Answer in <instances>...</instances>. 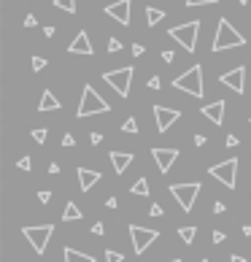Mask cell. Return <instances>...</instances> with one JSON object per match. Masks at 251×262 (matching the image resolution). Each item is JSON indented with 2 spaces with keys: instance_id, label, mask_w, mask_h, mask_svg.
I'll return each mask as SVG.
<instances>
[{
  "instance_id": "obj_33",
  "label": "cell",
  "mask_w": 251,
  "mask_h": 262,
  "mask_svg": "<svg viewBox=\"0 0 251 262\" xmlns=\"http://www.w3.org/2000/svg\"><path fill=\"white\" fill-rule=\"evenodd\" d=\"M62 146H76V138H73L70 133H65L62 135Z\"/></svg>"
},
{
  "instance_id": "obj_10",
  "label": "cell",
  "mask_w": 251,
  "mask_h": 262,
  "mask_svg": "<svg viewBox=\"0 0 251 262\" xmlns=\"http://www.w3.org/2000/svg\"><path fill=\"white\" fill-rule=\"evenodd\" d=\"M219 81H222L224 87H230L232 92L243 95L246 92V68H243V65H238V68L227 70V73H222V76H219Z\"/></svg>"
},
{
  "instance_id": "obj_45",
  "label": "cell",
  "mask_w": 251,
  "mask_h": 262,
  "mask_svg": "<svg viewBox=\"0 0 251 262\" xmlns=\"http://www.w3.org/2000/svg\"><path fill=\"white\" fill-rule=\"evenodd\" d=\"M227 146H238V138H235V135H227Z\"/></svg>"
},
{
  "instance_id": "obj_13",
  "label": "cell",
  "mask_w": 251,
  "mask_h": 262,
  "mask_svg": "<svg viewBox=\"0 0 251 262\" xmlns=\"http://www.w3.org/2000/svg\"><path fill=\"white\" fill-rule=\"evenodd\" d=\"M130 8H133V0H116V3H111V6H105V14L127 27L130 24Z\"/></svg>"
},
{
  "instance_id": "obj_41",
  "label": "cell",
  "mask_w": 251,
  "mask_h": 262,
  "mask_svg": "<svg viewBox=\"0 0 251 262\" xmlns=\"http://www.w3.org/2000/svg\"><path fill=\"white\" fill-rule=\"evenodd\" d=\"M143 52H146V49L140 46V43H135V46H133V54H135V57H140V54H143Z\"/></svg>"
},
{
  "instance_id": "obj_1",
  "label": "cell",
  "mask_w": 251,
  "mask_h": 262,
  "mask_svg": "<svg viewBox=\"0 0 251 262\" xmlns=\"http://www.w3.org/2000/svg\"><path fill=\"white\" fill-rule=\"evenodd\" d=\"M235 46H246V38L230 24V19H219L211 49H213V52H224V49H235Z\"/></svg>"
},
{
  "instance_id": "obj_22",
  "label": "cell",
  "mask_w": 251,
  "mask_h": 262,
  "mask_svg": "<svg viewBox=\"0 0 251 262\" xmlns=\"http://www.w3.org/2000/svg\"><path fill=\"white\" fill-rule=\"evenodd\" d=\"M133 195H138V198H146V195H152V189H149V181L146 179H138L133 184V189H130Z\"/></svg>"
},
{
  "instance_id": "obj_36",
  "label": "cell",
  "mask_w": 251,
  "mask_h": 262,
  "mask_svg": "<svg viewBox=\"0 0 251 262\" xmlns=\"http://www.w3.org/2000/svg\"><path fill=\"white\" fill-rule=\"evenodd\" d=\"M146 84H149V89H159V84H162V81H159V76H152Z\"/></svg>"
},
{
  "instance_id": "obj_12",
  "label": "cell",
  "mask_w": 251,
  "mask_h": 262,
  "mask_svg": "<svg viewBox=\"0 0 251 262\" xmlns=\"http://www.w3.org/2000/svg\"><path fill=\"white\" fill-rule=\"evenodd\" d=\"M152 157H154V162H157L159 173H168V170L173 168V162L178 160V149H165V146H154V149H152Z\"/></svg>"
},
{
  "instance_id": "obj_48",
  "label": "cell",
  "mask_w": 251,
  "mask_h": 262,
  "mask_svg": "<svg viewBox=\"0 0 251 262\" xmlns=\"http://www.w3.org/2000/svg\"><path fill=\"white\" fill-rule=\"evenodd\" d=\"M238 3H240V6H246V3H249V0H238Z\"/></svg>"
},
{
  "instance_id": "obj_24",
  "label": "cell",
  "mask_w": 251,
  "mask_h": 262,
  "mask_svg": "<svg viewBox=\"0 0 251 262\" xmlns=\"http://www.w3.org/2000/svg\"><path fill=\"white\" fill-rule=\"evenodd\" d=\"M54 6L68 11V14H76V0H54Z\"/></svg>"
},
{
  "instance_id": "obj_38",
  "label": "cell",
  "mask_w": 251,
  "mask_h": 262,
  "mask_svg": "<svg viewBox=\"0 0 251 262\" xmlns=\"http://www.w3.org/2000/svg\"><path fill=\"white\" fill-rule=\"evenodd\" d=\"M224 211H227V205H224L222 200H216V203H213V214H224Z\"/></svg>"
},
{
  "instance_id": "obj_16",
  "label": "cell",
  "mask_w": 251,
  "mask_h": 262,
  "mask_svg": "<svg viewBox=\"0 0 251 262\" xmlns=\"http://www.w3.org/2000/svg\"><path fill=\"white\" fill-rule=\"evenodd\" d=\"M76 176H78V186H81V192H89V189L100 181V173H97V170H89V168H78Z\"/></svg>"
},
{
  "instance_id": "obj_50",
  "label": "cell",
  "mask_w": 251,
  "mask_h": 262,
  "mask_svg": "<svg viewBox=\"0 0 251 262\" xmlns=\"http://www.w3.org/2000/svg\"><path fill=\"white\" fill-rule=\"evenodd\" d=\"M200 262H208V260H200Z\"/></svg>"
},
{
  "instance_id": "obj_5",
  "label": "cell",
  "mask_w": 251,
  "mask_h": 262,
  "mask_svg": "<svg viewBox=\"0 0 251 262\" xmlns=\"http://www.w3.org/2000/svg\"><path fill=\"white\" fill-rule=\"evenodd\" d=\"M133 76H135L133 65H127V68H119V70H105L103 81L108 84V87L116 89L119 98H127V95H130V84H133Z\"/></svg>"
},
{
  "instance_id": "obj_4",
  "label": "cell",
  "mask_w": 251,
  "mask_h": 262,
  "mask_svg": "<svg viewBox=\"0 0 251 262\" xmlns=\"http://www.w3.org/2000/svg\"><path fill=\"white\" fill-rule=\"evenodd\" d=\"M168 35L173 41H178L187 52H194L197 49V35H200V22H187V24H175V27L168 30Z\"/></svg>"
},
{
  "instance_id": "obj_27",
  "label": "cell",
  "mask_w": 251,
  "mask_h": 262,
  "mask_svg": "<svg viewBox=\"0 0 251 262\" xmlns=\"http://www.w3.org/2000/svg\"><path fill=\"white\" fill-rule=\"evenodd\" d=\"M124 254H119V251H105V262H122Z\"/></svg>"
},
{
  "instance_id": "obj_17",
  "label": "cell",
  "mask_w": 251,
  "mask_h": 262,
  "mask_svg": "<svg viewBox=\"0 0 251 262\" xmlns=\"http://www.w3.org/2000/svg\"><path fill=\"white\" fill-rule=\"evenodd\" d=\"M108 157H111V165H114V170H116V173H124V170L130 168V162L135 160L133 152H116V149H114Z\"/></svg>"
},
{
  "instance_id": "obj_40",
  "label": "cell",
  "mask_w": 251,
  "mask_h": 262,
  "mask_svg": "<svg viewBox=\"0 0 251 262\" xmlns=\"http://www.w3.org/2000/svg\"><path fill=\"white\" fill-rule=\"evenodd\" d=\"M116 205H119L116 198H108V200H105V208H116Z\"/></svg>"
},
{
  "instance_id": "obj_44",
  "label": "cell",
  "mask_w": 251,
  "mask_h": 262,
  "mask_svg": "<svg viewBox=\"0 0 251 262\" xmlns=\"http://www.w3.org/2000/svg\"><path fill=\"white\" fill-rule=\"evenodd\" d=\"M49 173L57 176V173H59V165H57V162H52V165H49Z\"/></svg>"
},
{
  "instance_id": "obj_3",
  "label": "cell",
  "mask_w": 251,
  "mask_h": 262,
  "mask_svg": "<svg viewBox=\"0 0 251 262\" xmlns=\"http://www.w3.org/2000/svg\"><path fill=\"white\" fill-rule=\"evenodd\" d=\"M105 111H111V105L105 103V100L87 84V87H84V92H81V103H78L76 117L84 119V117H95V114H105Z\"/></svg>"
},
{
  "instance_id": "obj_39",
  "label": "cell",
  "mask_w": 251,
  "mask_h": 262,
  "mask_svg": "<svg viewBox=\"0 0 251 262\" xmlns=\"http://www.w3.org/2000/svg\"><path fill=\"white\" fill-rule=\"evenodd\" d=\"M92 233L95 235H103V222H95V224H92Z\"/></svg>"
},
{
  "instance_id": "obj_32",
  "label": "cell",
  "mask_w": 251,
  "mask_h": 262,
  "mask_svg": "<svg viewBox=\"0 0 251 262\" xmlns=\"http://www.w3.org/2000/svg\"><path fill=\"white\" fill-rule=\"evenodd\" d=\"M38 200H41V203H49V200H52V192H49V189H41V192H38Z\"/></svg>"
},
{
  "instance_id": "obj_31",
  "label": "cell",
  "mask_w": 251,
  "mask_h": 262,
  "mask_svg": "<svg viewBox=\"0 0 251 262\" xmlns=\"http://www.w3.org/2000/svg\"><path fill=\"white\" fill-rule=\"evenodd\" d=\"M149 214H152V216H162L165 211H162V205H159V203H152V208H149Z\"/></svg>"
},
{
  "instance_id": "obj_23",
  "label": "cell",
  "mask_w": 251,
  "mask_h": 262,
  "mask_svg": "<svg viewBox=\"0 0 251 262\" xmlns=\"http://www.w3.org/2000/svg\"><path fill=\"white\" fill-rule=\"evenodd\" d=\"M178 235H181L184 243H194V235H197V227H181L178 230Z\"/></svg>"
},
{
  "instance_id": "obj_30",
  "label": "cell",
  "mask_w": 251,
  "mask_h": 262,
  "mask_svg": "<svg viewBox=\"0 0 251 262\" xmlns=\"http://www.w3.org/2000/svg\"><path fill=\"white\" fill-rule=\"evenodd\" d=\"M43 68H46V60H43V57H33V70H35V73L43 70Z\"/></svg>"
},
{
  "instance_id": "obj_18",
  "label": "cell",
  "mask_w": 251,
  "mask_h": 262,
  "mask_svg": "<svg viewBox=\"0 0 251 262\" xmlns=\"http://www.w3.org/2000/svg\"><path fill=\"white\" fill-rule=\"evenodd\" d=\"M59 108V100L54 98V92H49V89H43L41 95V103H38V111H57Z\"/></svg>"
},
{
  "instance_id": "obj_43",
  "label": "cell",
  "mask_w": 251,
  "mask_h": 262,
  "mask_svg": "<svg viewBox=\"0 0 251 262\" xmlns=\"http://www.w3.org/2000/svg\"><path fill=\"white\" fill-rule=\"evenodd\" d=\"M89 141H92V143H100V141H103V135H100V133H92V135H89Z\"/></svg>"
},
{
  "instance_id": "obj_15",
  "label": "cell",
  "mask_w": 251,
  "mask_h": 262,
  "mask_svg": "<svg viewBox=\"0 0 251 262\" xmlns=\"http://www.w3.org/2000/svg\"><path fill=\"white\" fill-rule=\"evenodd\" d=\"M68 52L70 54H87V57L95 52V49H92V41H89V35L84 33V30L76 35V38H73V43L68 46Z\"/></svg>"
},
{
  "instance_id": "obj_28",
  "label": "cell",
  "mask_w": 251,
  "mask_h": 262,
  "mask_svg": "<svg viewBox=\"0 0 251 262\" xmlns=\"http://www.w3.org/2000/svg\"><path fill=\"white\" fill-rule=\"evenodd\" d=\"M108 52H122V41L119 38H108Z\"/></svg>"
},
{
  "instance_id": "obj_49",
  "label": "cell",
  "mask_w": 251,
  "mask_h": 262,
  "mask_svg": "<svg viewBox=\"0 0 251 262\" xmlns=\"http://www.w3.org/2000/svg\"><path fill=\"white\" fill-rule=\"evenodd\" d=\"M170 262H181V260H170Z\"/></svg>"
},
{
  "instance_id": "obj_21",
  "label": "cell",
  "mask_w": 251,
  "mask_h": 262,
  "mask_svg": "<svg viewBox=\"0 0 251 262\" xmlns=\"http://www.w3.org/2000/svg\"><path fill=\"white\" fill-rule=\"evenodd\" d=\"M162 19H165V11H162V8H152V6L146 8V22H149V27H154V24H159Z\"/></svg>"
},
{
  "instance_id": "obj_2",
  "label": "cell",
  "mask_w": 251,
  "mask_h": 262,
  "mask_svg": "<svg viewBox=\"0 0 251 262\" xmlns=\"http://www.w3.org/2000/svg\"><path fill=\"white\" fill-rule=\"evenodd\" d=\"M173 87L181 89V92H187V95H194V98H203V95H205V87H203V68H200V65H192L187 73H181V76L175 79Z\"/></svg>"
},
{
  "instance_id": "obj_19",
  "label": "cell",
  "mask_w": 251,
  "mask_h": 262,
  "mask_svg": "<svg viewBox=\"0 0 251 262\" xmlns=\"http://www.w3.org/2000/svg\"><path fill=\"white\" fill-rule=\"evenodd\" d=\"M62 254H65V262H95V257H92V254H81V251L70 249V246H65Z\"/></svg>"
},
{
  "instance_id": "obj_37",
  "label": "cell",
  "mask_w": 251,
  "mask_h": 262,
  "mask_svg": "<svg viewBox=\"0 0 251 262\" xmlns=\"http://www.w3.org/2000/svg\"><path fill=\"white\" fill-rule=\"evenodd\" d=\"M35 24H38V19H35L33 14H27V17H24V27H35Z\"/></svg>"
},
{
  "instance_id": "obj_26",
  "label": "cell",
  "mask_w": 251,
  "mask_h": 262,
  "mask_svg": "<svg viewBox=\"0 0 251 262\" xmlns=\"http://www.w3.org/2000/svg\"><path fill=\"white\" fill-rule=\"evenodd\" d=\"M122 130H124V133H138V122H135L133 117H130V119H124Z\"/></svg>"
},
{
  "instance_id": "obj_35",
  "label": "cell",
  "mask_w": 251,
  "mask_h": 262,
  "mask_svg": "<svg viewBox=\"0 0 251 262\" xmlns=\"http://www.w3.org/2000/svg\"><path fill=\"white\" fill-rule=\"evenodd\" d=\"M224 238H227V235H224L222 230H213V243H224Z\"/></svg>"
},
{
  "instance_id": "obj_6",
  "label": "cell",
  "mask_w": 251,
  "mask_h": 262,
  "mask_svg": "<svg viewBox=\"0 0 251 262\" xmlns=\"http://www.w3.org/2000/svg\"><path fill=\"white\" fill-rule=\"evenodd\" d=\"M24 238L30 241V246H33L35 254H43L49 246V241H52V233H54V224H41V227H24L22 230Z\"/></svg>"
},
{
  "instance_id": "obj_29",
  "label": "cell",
  "mask_w": 251,
  "mask_h": 262,
  "mask_svg": "<svg viewBox=\"0 0 251 262\" xmlns=\"http://www.w3.org/2000/svg\"><path fill=\"white\" fill-rule=\"evenodd\" d=\"M211 3H219V0H187L189 8H194V6H211Z\"/></svg>"
},
{
  "instance_id": "obj_7",
  "label": "cell",
  "mask_w": 251,
  "mask_h": 262,
  "mask_svg": "<svg viewBox=\"0 0 251 262\" xmlns=\"http://www.w3.org/2000/svg\"><path fill=\"white\" fill-rule=\"evenodd\" d=\"M168 189H170V195L181 203V208L189 214V211L194 208V200H197V195H200L203 186L194 181V184H173V186H168Z\"/></svg>"
},
{
  "instance_id": "obj_9",
  "label": "cell",
  "mask_w": 251,
  "mask_h": 262,
  "mask_svg": "<svg viewBox=\"0 0 251 262\" xmlns=\"http://www.w3.org/2000/svg\"><path fill=\"white\" fill-rule=\"evenodd\" d=\"M235 170H238V160H224V162L208 168V173L213 176L216 181H222L227 189H232V186H235Z\"/></svg>"
},
{
  "instance_id": "obj_46",
  "label": "cell",
  "mask_w": 251,
  "mask_h": 262,
  "mask_svg": "<svg viewBox=\"0 0 251 262\" xmlns=\"http://www.w3.org/2000/svg\"><path fill=\"white\" fill-rule=\"evenodd\" d=\"M243 235H246V238H251V224H243Z\"/></svg>"
},
{
  "instance_id": "obj_47",
  "label": "cell",
  "mask_w": 251,
  "mask_h": 262,
  "mask_svg": "<svg viewBox=\"0 0 251 262\" xmlns=\"http://www.w3.org/2000/svg\"><path fill=\"white\" fill-rule=\"evenodd\" d=\"M230 262H246V257H240V254H232V260Z\"/></svg>"
},
{
  "instance_id": "obj_14",
  "label": "cell",
  "mask_w": 251,
  "mask_h": 262,
  "mask_svg": "<svg viewBox=\"0 0 251 262\" xmlns=\"http://www.w3.org/2000/svg\"><path fill=\"white\" fill-rule=\"evenodd\" d=\"M224 111H227V103H224V100H213V103L203 105V117L219 127V124L224 122Z\"/></svg>"
},
{
  "instance_id": "obj_34",
  "label": "cell",
  "mask_w": 251,
  "mask_h": 262,
  "mask_svg": "<svg viewBox=\"0 0 251 262\" xmlns=\"http://www.w3.org/2000/svg\"><path fill=\"white\" fill-rule=\"evenodd\" d=\"M30 162H33L30 157H22V160L17 162V168H22V170H30Z\"/></svg>"
},
{
  "instance_id": "obj_11",
  "label": "cell",
  "mask_w": 251,
  "mask_h": 262,
  "mask_svg": "<svg viewBox=\"0 0 251 262\" xmlns=\"http://www.w3.org/2000/svg\"><path fill=\"white\" fill-rule=\"evenodd\" d=\"M152 111H154V119H157V130H159V133H168V130H170V124L181 119V111H178V108H165V105H152Z\"/></svg>"
},
{
  "instance_id": "obj_20",
  "label": "cell",
  "mask_w": 251,
  "mask_h": 262,
  "mask_svg": "<svg viewBox=\"0 0 251 262\" xmlns=\"http://www.w3.org/2000/svg\"><path fill=\"white\" fill-rule=\"evenodd\" d=\"M81 216H84V214L78 211L76 203H68V205H65V211H62V219H65V222H78Z\"/></svg>"
},
{
  "instance_id": "obj_8",
  "label": "cell",
  "mask_w": 251,
  "mask_h": 262,
  "mask_svg": "<svg viewBox=\"0 0 251 262\" xmlns=\"http://www.w3.org/2000/svg\"><path fill=\"white\" fill-rule=\"evenodd\" d=\"M130 238H133V251H135V254H143V251L159 238V233H157V230L140 227V224H130Z\"/></svg>"
},
{
  "instance_id": "obj_25",
  "label": "cell",
  "mask_w": 251,
  "mask_h": 262,
  "mask_svg": "<svg viewBox=\"0 0 251 262\" xmlns=\"http://www.w3.org/2000/svg\"><path fill=\"white\" fill-rule=\"evenodd\" d=\"M46 138H49V130H46V127L33 130V141H38V143H46Z\"/></svg>"
},
{
  "instance_id": "obj_42",
  "label": "cell",
  "mask_w": 251,
  "mask_h": 262,
  "mask_svg": "<svg viewBox=\"0 0 251 262\" xmlns=\"http://www.w3.org/2000/svg\"><path fill=\"white\" fill-rule=\"evenodd\" d=\"M162 60H165V62H173L175 54H173V52H162Z\"/></svg>"
}]
</instances>
